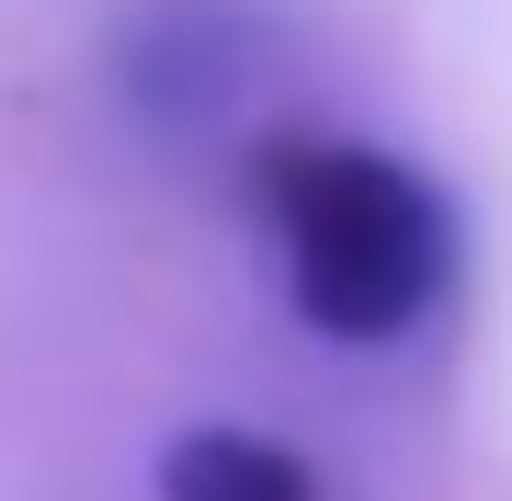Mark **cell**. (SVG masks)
I'll return each mask as SVG.
<instances>
[{
	"mask_svg": "<svg viewBox=\"0 0 512 501\" xmlns=\"http://www.w3.org/2000/svg\"><path fill=\"white\" fill-rule=\"evenodd\" d=\"M262 217L285 240L296 319L330 342H399L456 274V217L410 160L353 137H285L262 160Z\"/></svg>",
	"mask_w": 512,
	"mask_h": 501,
	"instance_id": "obj_1",
	"label": "cell"
},
{
	"mask_svg": "<svg viewBox=\"0 0 512 501\" xmlns=\"http://www.w3.org/2000/svg\"><path fill=\"white\" fill-rule=\"evenodd\" d=\"M126 92L160 126H217V114L251 92V35L228 12H148L126 35Z\"/></svg>",
	"mask_w": 512,
	"mask_h": 501,
	"instance_id": "obj_2",
	"label": "cell"
},
{
	"mask_svg": "<svg viewBox=\"0 0 512 501\" xmlns=\"http://www.w3.org/2000/svg\"><path fill=\"white\" fill-rule=\"evenodd\" d=\"M160 501H319V479L296 467L274 433H239V422H205L160 456Z\"/></svg>",
	"mask_w": 512,
	"mask_h": 501,
	"instance_id": "obj_3",
	"label": "cell"
}]
</instances>
